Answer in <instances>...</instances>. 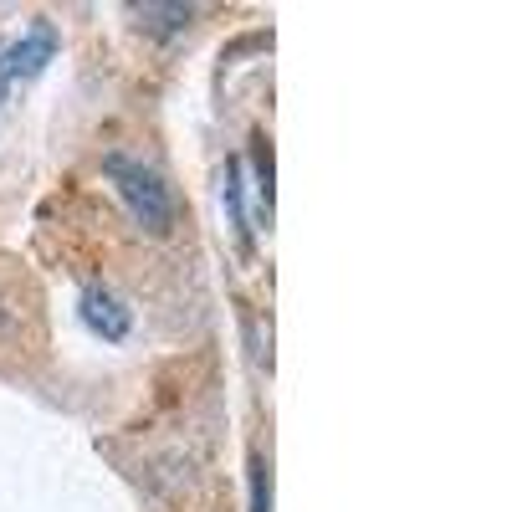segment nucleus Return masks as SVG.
I'll list each match as a JSON object with an SVG mask.
<instances>
[{"label":"nucleus","instance_id":"1","mask_svg":"<svg viewBox=\"0 0 512 512\" xmlns=\"http://www.w3.org/2000/svg\"><path fill=\"white\" fill-rule=\"evenodd\" d=\"M103 175L113 180L118 200L128 205L134 226H144L149 236H164L175 226V200H169V185L154 175L144 159H128V154H108L103 159Z\"/></svg>","mask_w":512,"mask_h":512},{"label":"nucleus","instance_id":"2","mask_svg":"<svg viewBox=\"0 0 512 512\" xmlns=\"http://www.w3.org/2000/svg\"><path fill=\"white\" fill-rule=\"evenodd\" d=\"M57 47H62V31L47 16H36L21 31L0 36V103H6L16 88H26L31 77L47 72V62L57 57Z\"/></svg>","mask_w":512,"mask_h":512},{"label":"nucleus","instance_id":"3","mask_svg":"<svg viewBox=\"0 0 512 512\" xmlns=\"http://www.w3.org/2000/svg\"><path fill=\"white\" fill-rule=\"evenodd\" d=\"M82 323H88L98 338H108V344H118V338H128V328H134V313L123 308V297L108 292V287H82V303H77Z\"/></svg>","mask_w":512,"mask_h":512},{"label":"nucleus","instance_id":"4","mask_svg":"<svg viewBox=\"0 0 512 512\" xmlns=\"http://www.w3.org/2000/svg\"><path fill=\"white\" fill-rule=\"evenodd\" d=\"M134 16H139V26L169 36V31H185V26H190L195 6H134Z\"/></svg>","mask_w":512,"mask_h":512},{"label":"nucleus","instance_id":"5","mask_svg":"<svg viewBox=\"0 0 512 512\" xmlns=\"http://www.w3.org/2000/svg\"><path fill=\"white\" fill-rule=\"evenodd\" d=\"M272 507V487H267V466L262 456H251V512H267Z\"/></svg>","mask_w":512,"mask_h":512}]
</instances>
